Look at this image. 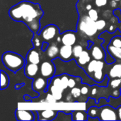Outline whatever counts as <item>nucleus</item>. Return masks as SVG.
Instances as JSON below:
<instances>
[{"label": "nucleus", "mask_w": 121, "mask_h": 121, "mask_svg": "<svg viewBox=\"0 0 121 121\" xmlns=\"http://www.w3.org/2000/svg\"><path fill=\"white\" fill-rule=\"evenodd\" d=\"M11 19L26 23L34 34L40 29V20L43 15V11L40 4L28 1H23L13 6L9 11Z\"/></svg>", "instance_id": "nucleus-1"}, {"label": "nucleus", "mask_w": 121, "mask_h": 121, "mask_svg": "<svg viewBox=\"0 0 121 121\" xmlns=\"http://www.w3.org/2000/svg\"><path fill=\"white\" fill-rule=\"evenodd\" d=\"M1 61L6 69L13 72H16L22 69L26 62L21 55L13 52H4L2 55Z\"/></svg>", "instance_id": "nucleus-2"}, {"label": "nucleus", "mask_w": 121, "mask_h": 121, "mask_svg": "<svg viewBox=\"0 0 121 121\" xmlns=\"http://www.w3.org/2000/svg\"><path fill=\"white\" fill-rule=\"evenodd\" d=\"M77 29L84 35L89 37L94 36L98 31L96 26V21L92 20L88 15L83 16L79 18Z\"/></svg>", "instance_id": "nucleus-3"}, {"label": "nucleus", "mask_w": 121, "mask_h": 121, "mask_svg": "<svg viewBox=\"0 0 121 121\" xmlns=\"http://www.w3.org/2000/svg\"><path fill=\"white\" fill-rule=\"evenodd\" d=\"M99 118L100 121H118L116 109L108 105L100 107Z\"/></svg>", "instance_id": "nucleus-4"}, {"label": "nucleus", "mask_w": 121, "mask_h": 121, "mask_svg": "<svg viewBox=\"0 0 121 121\" xmlns=\"http://www.w3.org/2000/svg\"><path fill=\"white\" fill-rule=\"evenodd\" d=\"M59 30V28L55 25L51 24L44 27L38 33H40V35L41 36L43 41L48 43V41H50L55 38L57 37L60 32Z\"/></svg>", "instance_id": "nucleus-5"}, {"label": "nucleus", "mask_w": 121, "mask_h": 121, "mask_svg": "<svg viewBox=\"0 0 121 121\" xmlns=\"http://www.w3.org/2000/svg\"><path fill=\"white\" fill-rule=\"evenodd\" d=\"M56 68L54 62L52 60L44 61L40 66V74L42 77L47 79H51L55 76Z\"/></svg>", "instance_id": "nucleus-6"}, {"label": "nucleus", "mask_w": 121, "mask_h": 121, "mask_svg": "<svg viewBox=\"0 0 121 121\" xmlns=\"http://www.w3.org/2000/svg\"><path fill=\"white\" fill-rule=\"evenodd\" d=\"M105 66L104 60H97L95 59L91 60L86 65V74L90 77V76L97 70H103Z\"/></svg>", "instance_id": "nucleus-7"}, {"label": "nucleus", "mask_w": 121, "mask_h": 121, "mask_svg": "<svg viewBox=\"0 0 121 121\" xmlns=\"http://www.w3.org/2000/svg\"><path fill=\"white\" fill-rule=\"evenodd\" d=\"M73 47L71 45H62L60 48L59 58L64 62H69L73 57Z\"/></svg>", "instance_id": "nucleus-8"}, {"label": "nucleus", "mask_w": 121, "mask_h": 121, "mask_svg": "<svg viewBox=\"0 0 121 121\" xmlns=\"http://www.w3.org/2000/svg\"><path fill=\"white\" fill-rule=\"evenodd\" d=\"M48 79L43 77H38L35 78L32 84V88L36 92L44 91L48 87Z\"/></svg>", "instance_id": "nucleus-9"}, {"label": "nucleus", "mask_w": 121, "mask_h": 121, "mask_svg": "<svg viewBox=\"0 0 121 121\" xmlns=\"http://www.w3.org/2000/svg\"><path fill=\"white\" fill-rule=\"evenodd\" d=\"M15 117L16 119L18 121H32L35 120L33 111L30 110L16 109L15 111Z\"/></svg>", "instance_id": "nucleus-10"}, {"label": "nucleus", "mask_w": 121, "mask_h": 121, "mask_svg": "<svg viewBox=\"0 0 121 121\" xmlns=\"http://www.w3.org/2000/svg\"><path fill=\"white\" fill-rule=\"evenodd\" d=\"M38 116V121H54L57 117L58 111L57 110H40L37 111Z\"/></svg>", "instance_id": "nucleus-11"}, {"label": "nucleus", "mask_w": 121, "mask_h": 121, "mask_svg": "<svg viewBox=\"0 0 121 121\" xmlns=\"http://www.w3.org/2000/svg\"><path fill=\"white\" fill-rule=\"evenodd\" d=\"M77 42V35L75 32L68 30L61 35V43L62 45L73 46Z\"/></svg>", "instance_id": "nucleus-12"}, {"label": "nucleus", "mask_w": 121, "mask_h": 121, "mask_svg": "<svg viewBox=\"0 0 121 121\" xmlns=\"http://www.w3.org/2000/svg\"><path fill=\"white\" fill-rule=\"evenodd\" d=\"M39 72H40V67L39 65L37 64L26 62V64L24 66L25 75L28 78L34 79L37 76Z\"/></svg>", "instance_id": "nucleus-13"}, {"label": "nucleus", "mask_w": 121, "mask_h": 121, "mask_svg": "<svg viewBox=\"0 0 121 121\" xmlns=\"http://www.w3.org/2000/svg\"><path fill=\"white\" fill-rule=\"evenodd\" d=\"M106 50L101 45H94L91 50V55L93 59L97 60H104L106 59Z\"/></svg>", "instance_id": "nucleus-14"}, {"label": "nucleus", "mask_w": 121, "mask_h": 121, "mask_svg": "<svg viewBox=\"0 0 121 121\" xmlns=\"http://www.w3.org/2000/svg\"><path fill=\"white\" fill-rule=\"evenodd\" d=\"M26 62L39 65L40 62V56L39 52L35 49H30L26 57Z\"/></svg>", "instance_id": "nucleus-15"}, {"label": "nucleus", "mask_w": 121, "mask_h": 121, "mask_svg": "<svg viewBox=\"0 0 121 121\" xmlns=\"http://www.w3.org/2000/svg\"><path fill=\"white\" fill-rule=\"evenodd\" d=\"M76 60L77 61V65L79 67H82L84 66H86L91 60L90 53L87 50H84L81 54V55Z\"/></svg>", "instance_id": "nucleus-16"}, {"label": "nucleus", "mask_w": 121, "mask_h": 121, "mask_svg": "<svg viewBox=\"0 0 121 121\" xmlns=\"http://www.w3.org/2000/svg\"><path fill=\"white\" fill-rule=\"evenodd\" d=\"M49 92L50 94H52V96L59 101L61 100L62 97V93L64 92V90H62L60 88H58L55 86H54L53 84H52L51 83H50L48 84V87Z\"/></svg>", "instance_id": "nucleus-17"}, {"label": "nucleus", "mask_w": 121, "mask_h": 121, "mask_svg": "<svg viewBox=\"0 0 121 121\" xmlns=\"http://www.w3.org/2000/svg\"><path fill=\"white\" fill-rule=\"evenodd\" d=\"M72 121H87L89 115L86 111L77 110L72 111Z\"/></svg>", "instance_id": "nucleus-18"}, {"label": "nucleus", "mask_w": 121, "mask_h": 121, "mask_svg": "<svg viewBox=\"0 0 121 121\" xmlns=\"http://www.w3.org/2000/svg\"><path fill=\"white\" fill-rule=\"evenodd\" d=\"M59 51L60 48H58V46L55 43H52L50 45H48L47 48V55L48 57L51 60H52L55 59V57H57V55H59Z\"/></svg>", "instance_id": "nucleus-19"}, {"label": "nucleus", "mask_w": 121, "mask_h": 121, "mask_svg": "<svg viewBox=\"0 0 121 121\" xmlns=\"http://www.w3.org/2000/svg\"><path fill=\"white\" fill-rule=\"evenodd\" d=\"M108 76L111 79L121 78V63H116L113 65L109 70Z\"/></svg>", "instance_id": "nucleus-20"}, {"label": "nucleus", "mask_w": 121, "mask_h": 121, "mask_svg": "<svg viewBox=\"0 0 121 121\" xmlns=\"http://www.w3.org/2000/svg\"><path fill=\"white\" fill-rule=\"evenodd\" d=\"M106 49L110 55H111L113 58L118 60H121V48H117L109 44L107 46Z\"/></svg>", "instance_id": "nucleus-21"}, {"label": "nucleus", "mask_w": 121, "mask_h": 121, "mask_svg": "<svg viewBox=\"0 0 121 121\" xmlns=\"http://www.w3.org/2000/svg\"><path fill=\"white\" fill-rule=\"evenodd\" d=\"M9 84V78L8 74L4 71L1 70V89H6Z\"/></svg>", "instance_id": "nucleus-22"}, {"label": "nucleus", "mask_w": 121, "mask_h": 121, "mask_svg": "<svg viewBox=\"0 0 121 121\" xmlns=\"http://www.w3.org/2000/svg\"><path fill=\"white\" fill-rule=\"evenodd\" d=\"M32 42L35 48H42V45L44 41L40 35H38V33H35V36L32 39Z\"/></svg>", "instance_id": "nucleus-23"}, {"label": "nucleus", "mask_w": 121, "mask_h": 121, "mask_svg": "<svg viewBox=\"0 0 121 121\" xmlns=\"http://www.w3.org/2000/svg\"><path fill=\"white\" fill-rule=\"evenodd\" d=\"M99 112H100V108L97 107V106H91L88 110H87V113L89 116L91 117V118H96L99 117Z\"/></svg>", "instance_id": "nucleus-24"}, {"label": "nucleus", "mask_w": 121, "mask_h": 121, "mask_svg": "<svg viewBox=\"0 0 121 121\" xmlns=\"http://www.w3.org/2000/svg\"><path fill=\"white\" fill-rule=\"evenodd\" d=\"M73 57L75 60H77L82 53V52L84 51L83 47L81 45H75L73 47Z\"/></svg>", "instance_id": "nucleus-25"}, {"label": "nucleus", "mask_w": 121, "mask_h": 121, "mask_svg": "<svg viewBox=\"0 0 121 121\" xmlns=\"http://www.w3.org/2000/svg\"><path fill=\"white\" fill-rule=\"evenodd\" d=\"M60 76L62 87L65 90L68 88V82H69V75L67 74H62Z\"/></svg>", "instance_id": "nucleus-26"}, {"label": "nucleus", "mask_w": 121, "mask_h": 121, "mask_svg": "<svg viewBox=\"0 0 121 121\" xmlns=\"http://www.w3.org/2000/svg\"><path fill=\"white\" fill-rule=\"evenodd\" d=\"M109 86L112 89H118L119 86H121V78H114L111 79V80L108 83ZM121 88V87H119Z\"/></svg>", "instance_id": "nucleus-27"}, {"label": "nucleus", "mask_w": 121, "mask_h": 121, "mask_svg": "<svg viewBox=\"0 0 121 121\" xmlns=\"http://www.w3.org/2000/svg\"><path fill=\"white\" fill-rule=\"evenodd\" d=\"M110 44L117 47V48H121V35H116L111 38L110 41Z\"/></svg>", "instance_id": "nucleus-28"}, {"label": "nucleus", "mask_w": 121, "mask_h": 121, "mask_svg": "<svg viewBox=\"0 0 121 121\" xmlns=\"http://www.w3.org/2000/svg\"><path fill=\"white\" fill-rule=\"evenodd\" d=\"M88 16L94 21H96L99 20V13L96 9H91L88 11Z\"/></svg>", "instance_id": "nucleus-29"}, {"label": "nucleus", "mask_w": 121, "mask_h": 121, "mask_svg": "<svg viewBox=\"0 0 121 121\" xmlns=\"http://www.w3.org/2000/svg\"><path fill=\"white\" fill-rule=\"evenodd\" d=\"M70 94L72 95V96L74 97V99H77L79 98L82 95V91H81V89H79V87H74L72 89H71V92Z\"/></svg>", "instance_id": "nucleus-30"}, {"label": "nucleus", "mask_w": 121, "mask_h": 121, "mask_svg": "<svg viewBox=\"0 0 121 121\" xmlns=\"http://www.w3.org/2000/svg\"><path fill=\"white\" fill-rule=\"evenodd\" d=\"M96 26L98 29V30H101L105 28L106 26V22L104 19H99L96 21Z\"/></svg>", "instance_id": "nucleus-31"}, {"label": "nucleus", "mask_w": 121, "mask_h": 121, "mask_svg": "<svg viewBox=\"0 0 121 121\" xmlns=\"http://www.w3.org/2000/svg\"><path fill=\"white\" fill-rule=\"evenodd\" d=\"M45 102H47V103H51V104H54V103H57L58 101L52 96V94H50V92L47 94L46 96V98L45 99V100L43 101Z\"/></svg>", "instance_id": "nucleus-32"}, {"label": "nucleus", "mask_w": 121, "mask_h": 121, "mask_svg": "<svg viewBox=\"0 0 121 121\" xmlns=\"http://www.w3.org/2000/svg\"><path fill=\"white\" fill-rule=\"evenodd\" d=\"M95 4L97 7H103L105 6L108 4V0H94Z\"/></svg>", "instance_id": "nucleus-33"}, {"label": "nucleus", "mask_w": 121, "mask_h": 121, "mask_svg": "<svg viewBox=\"0 0 121 121\" xmlns=\"http://www.w3.org/2000/svg\"><path fill=\"white\" fill-rule=\"evenodd\" d=\"M76 84H77V81H76L75 78L72 77H69V82H68V87L69 89H72L76 86Z\"/></svg>", "instance_id": "nucleus-34"}, {"label": "nucleus", "mask_w": 121, "mask_h": 121, "mask_svg": "<svg viewBox=\"0 0 121 121\" xmlns=\"http://www.w3.org/2000/svg\"><path fill=\"white\" fill-rule=\"evenodd\" d=\"M81 91H82V95H87L88 93L89 92V86L87 85H85L84 86H82L81 88Z\"/></svg>", "instance_id": "nucleus-35"}, {"label": "nucleus", "mask_w": 121, "mask_h": 121, "mask_svg": "<svg viewBox=\"0 0 121 121\" xmlns=\"http://www.w3.org/2000/svg\"><path fill=\"white\" fill-rule=\"evenodd\" d=\"M110 5L111 6V8L113 9H117L118 8H119V2L118 1H116L115 0H111L110 1Z\"/></svg>", "instance_id": "nucleus-36"}, {"label": "nucleus", "mask_w": 121, "mask_h": 121, "mask_svg": "<svg viewBox=\"0 0 121 121\" xmlns=\"http://www.w3.org/2000/svg\"><path fill=\"white\" fill-rule=\"evenodd\" d=\"M121 96V90L120 89H114L113 91L112 92V96L115 99L118 98Z\"/></svg>", "instance_id": "nucleus-37"}, {"label": "nucleus", "mask_w": 121, "mask_h": 121, "mask_svg": "<svg viewBox=\"0 0 121 121\" xmlns=\"http://www.w3.org/2000/svg\"><path fill=\"white\" fill-rule=\"evenodd\" d=\"M116 111H117V115H118V121H121V105L119 106L116 108Z\"/></svg>", "instance_id": "nucleus-38"}, {"label": "nucleus", "mask_w": 121, "mask_h": 121, "mask_svg": "<svg viewBox=\"0 0 121 121\" xmlns=\"http://www.w3.org/2000/svg\"><path fill=\"white\" fill-rule=\"evenodd\" d=\"M74 97L72 96V95L70 94H69L67 96V98H66V101L67 102H73L74 101Z\"/></svg>", "instance_id": "nucleus-39"}, {"label": "nucleus", "mask_w": 121, "mask_h": 121, "mask_svg": "<svg viewBox=\"0 0 121 121\" xmlns=\"http://www.w3.org/2000/svg\"><path fill=\"white\" fill-rule=\"evenodd\" d=\"M48 45H49V43H48V42H45V41H44L43 42V45H42V50L43 51H45V50H47V48H48Z\"/></svg>", "instance_id": "nucleus-40"}, {"label": "nucleus", "mask_w": 121, "mask_h": 121, "mask_svg": "<svg viewBox=\"0 0 121 121\" xmlns=\"http://www.w3.org/2000/svg\"><path fill=\"white\" fill-rule=\"evenodd\" d=\"M23 86V84H22V83H21V84H16L15 85V89H19L21 87H22Z\"/></svg>", "instance_id": "nucleus-41"}, {"label": "nucleus", "mask_w": 121, "mask_h": 121, "mask_svg": "<svg viewBox=\"0 0 121 121\" xmlns=\"http://www.w3.org/2000/svg\"><path fill=\"white\" fill-rule=\"evenodd\" d=\"M23 99H24V100H26V101H28V100L31 101V98H30V96H28V95H24Z\"/></svg>", "instance_id": "nucleus-42"}, {"label": "nucleus", "mask_w": 121, "mask_h": 121, "mask_svg": "<svg viewBox=\"0 0 121 121\" xmlns=\"http://www.w3.org/2000/svg\"><path fill=\"white\" fill-rule=\"evenodd\" d=\"M86 9L89 11V10H90L91 9H92V6H91V4H87L86 6Z\"/></svg>", "instance_id": "nucleus-43"}, {"label": "nucleus", "mask_w": 121, "mask_h": 121, "mask_svg": "<svg viewBox=\"0 0 121 121\" xmlns=\"http://www.w3.org/2000/svg\"><path fill=\"white\" fill-rule=\"evenodd\" d=\"M88 43H89V45L87 46V48H88V49H89V48H90V45L91 46L94 43H93V42H91V41H89Z\"/></svg>", "instance_id": "nucleus-44"}, {"label": "nucleus", "mask_w": 121, "mask_h": 121, "mask_svg": "<svg viewBox=\"0 0 121 121\" xmlns=\"http://www.w3.org/2000/svg\"><path fill=\"white\" fill-rule=\"evenodd\" d=\"M118 30L121 33V21H120V22L118 23Z\"/></svg>", "instance_id": "nucleus-45"}, {"label": "nucleus", "mask_w": 121, "mask_h": 121, "mask_svg": "<svg viewBox=\"0 0 121 121\" xmlns=\"http://www.w3.org/2000/svg\"><path fill=\"white\" fill-rule=\"evenodd\" d=\"M119 9L121 10V0L120 1V2H119Z\"/></svg>", "instance_id": "nucleus-46"}, {"label": "nucleus", "mask_w": 121, "mask_h": 121, "mask_svg": "<svg viewBox=\"0 0 121 121\" xmlns=\"http://www.w3.org/2000/svg\"><path fill=\"white\" fill-rule=\"evenodd\" d=\"M115 1H118V2H120V1H121V0H115Z\"/></svg>", "instance_id": "nucleus-47"}]
</instances>
